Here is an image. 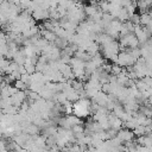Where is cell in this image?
I'll use <instances>...</instances> for the list:
<instances>
[{
  "instance_id": "obj_8",
  "label": "cell",
  "mask_w": 152,
  "mask_h": 152,
  "mask_svg": "<svg viewBox=\"0 0 152 152\" xmlns=\"http://www.w3.org/2000/svg\"><path fill=\"white\" fill-rule=\"evenodd\" d=\"M108 121H109V127L113 128V129H115V131H118V132L121 129V127L124 125V122L118 116H115L113 113L108 114Z\"/></svg>"
},
{
  "instance_id": "obj_15",
  "label": "cell",
  "mask_w": 152,
  "mask_h": 152,
  "mask_svg": "<svg viewBox=\"0 0 152 152\" xmlns=\"http://www.w3.org/2000/svg\"><path fill=\"white\" fill-rule=\"evenodd\" d=\"M141 80L144 81V83H145L150 89H152V76H145V77H142Z\"/></svg>"
},
{
  "instance_id": "obj_6",
  "label": "cell",
  "mask_w": 152,
  "mask_h": 152,
  "mask_svg": "<svg viewBox=\"0 0 152 152\" xmlns=\"http://www.w3.org/2000/svg\"><path fill=\"white\" fill-rule=\"evenodd\" d=\"M32 18L34 19V20H37V21H39V20H48V18H49V11L48 10H45V8H43V7H40V6H38L33 12H32Z\"/></svg>"
},
{
  "instance_id": "obj_13",
  "label": "cell",
  "mask_w": 152,
  "mask_h": 152,
  "mask_svg": "<svg viewBox=\"0 0 152 152\" xmlns=\"http://www.w3.org/2000/svg\"><path fill=\"white\" fill-rule=\"evenodd\" d=\"M151 23H152V17L150 15V13H142V14H140V25L141 26L146 27Z\"/></svg>"
},
{
  "instance_id": "obj_2",
  "label": "cell",
  "mask_w": 152,
  "mask_h": 152,
  "mask_svg": "<svg viewBox=\"0 0 152 152\" xmlns=\"http://www.w3.org/2000/svg\"><path fill=\"white\" fill-rule=\"evenodd\" d=\"M119 44H120V49L122 48L124 50L139 48V45H140V43L137 39V37L134 36V33H127L125 36H121L120 40H119Z\"/></svg>"
},
{
  "instance_id": "obj_11",
  "label": "cell",
  "mask_w": 152,
  "mask_h": 152,
  "mask_svg": "<svg viewBox=\"0 0 152 152\" xmlns=\"http://www.w3.org/2000/svg\"><path fill=\"white\" fill-rule=\"evenodd\" d=\"M137 142L140 146H142V147L150 148V147H152V137L150 134H145L142 137H139L138 140H137Z\"/></svg>"
},
{
  "instance_id": "obj_17",
  "label": "cell",
  "mask_w": 152,
  "mask_h": 152,
  "mask_svg": "<svg viewBox=\"0 0 152 152\" xmlns=\"http://www.w3.org/2000/svg\"><path fill=\"white\" fill-rule=\"evenodd\" d=\"M44 152H55V151H53V150H45Z\"/></svg>"
},
{
  "instance_id": "obj_7",
  "label": "cell",
  "mask_w": 152,
  "mask_h": 152,
  "mask_svg": "<svg viewBox=\"0 0 152 152\" xmlns=\"http://www.w3.org/2000/svg\"><path fill=\"white\" fill-rule=\"evenodd\" d=\"M108 101H109L108 94L103 93L102 90H101V91H99V93L93 97V102H94V103H96V104H97V106H100V107H104V108H106V106H107Z\"/></svg>"
},
{
  "instance_id": "obj_10",
  "label": "cell",
  "mask_w": 152,
  "mask_h": 152,
  "mask_svg": "<svg viewBox=\"0 0 152 152\" xmlns=\"http://www.w3.org/2000/svg\"><path fill=\"white\" fill-rule=\"evenodd\" d=\"M40 36H42V38H44L46 42H49V43H55V40L57 39V36H56V33L53 32V31H50V30H45V28H43L42 31H40Z\"/></svg>"
},
{
  "instance_id": "obj_4",
  "label": "cell",
  "mask_w": 152,
  "mask_h": 152,
  "mask_svg": "<svg viewBox=\"0 0 152 152\" xmlns=\"http://www.w3.org/2000/svg\"><path fill=\"white\" fill-rule=\"evenodd\" d=\"M133 33H134V36L137 37V39L139 40V43H140L141 45L145 44L146 42H148V39L151 38V36H150L148 31L146 30V27H144V26H141V25H135Z\"/></svg>"
},
{
  "instance_id": "obj_5",
  "label": "cell",
  "mask_w": 152,
  "mask_h": 152,
  "mask_svg": "<svg viewBox=\"0 0 152 152\" xmlns=\"http://www.w3.org/2000/svg\"><path fill=\"white\" fill-rule=\"evenodd\" d=\"M116 138L121 141V144H127V142H129V141H133V139H134V133H133V131H131V129H128V128H121L119 132H118V134H116Z\"/></svg>"
},
{
  "instance_id": "obj_3",
  "label": "cell",
  "mask_w": 152,
  "mask_h": 152,
  "mask_svg": "<svg viewBox=\"0 0 152 152\" xmlns=\"http://www.w3.org/2000/svg\"><path fill=\"white\" fill-rule=\"evenodd\" d=\"M135 62H137V59L131 55V52L128 50H122L118 55V62H116V64H119L120 66L128 68V66L134 65Z\"/></svg>"
},
{
  "instance_id": "obj_12",
  "label": "cell",
  "mask_w": 152,
  "mask_h": 152,
  "mask_svg": "<svg viewBox=\"0 0 152 152\" xmlns=\"http://www.w3.org/2000/svg\"><path fill=\"white\" fill-rule=\"evenodd\" d=\"M13 61H14L17 64H19V65H24V64H25V62H26V55H25V52H24L23 49L18 50V51L15 52V55H14V57H13Z\"/></svg>"
},
{
  "instance_id": "obj_9",
  "label": "cell",
  "mask_w": 152,
  "mask_h": 152,
  "mask_svg": "<svg viewBox=\"0 0 152 152\" xmlns=\"http://www.w3.org/2000/svg\"><path fill=\"white\" fill-rule=\"evenodd\" d=\"M11 100H12L13 106L20 107L21 103L25 102V100H26V93L23 91V90H18L13 96H11Z\"/></svg>"
},
{
  "instance_id": "obj_1",
  "label": "cell",
  "mask_w": 152,
  "mask_h": 152,
  "mask_svg": "<svg viewBox=\"0 0 152 152\" xmlns=\"http://www.w3.org/2000/svg\"><path fill=\"white\" fill-rule=\"evenodd\" d=\"M91 103L93 102L88 97L80 99L72 104V113L80 119L87 118L91 113Z\"/></svg>"
},
{
  "instance_id": "obj_14",
  "label": "cell",
  "mask_w": 152,
  "mask_h": 152,
  "mask_svg": "<svg viewBox=\"0 0 152 152\" xmlns=\"http://www.w3.org/2000/svg\"><path fill=\"white\" fill-rule=\"evenodd\" d=\"M129 21L135 26V25H140V15L139 14H137V13H134L131 18H129Z\"/></svg>"
},
{
  "instance_id": "obj_16",
  "label": "cell",
  "mask_w": 152,
  "mask_h": 152,
  "mask_svg": "<svg viewBox=\"0 0 152 152\" xmlns=\"http://www.w3.org/2000/svg\"><path fill=\"white\" fill-rule=\"evenodd\" d=\"M148 102H150V103L152 104V93H151V95L148 96Z\"/></svg>"
}]
</instances>
